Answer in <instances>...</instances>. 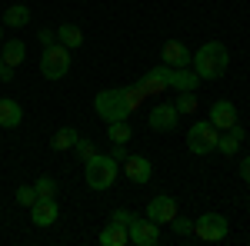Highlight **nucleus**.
I'll list each match as a JSON object with an SVG mask.
<instances>
[{
  "instance_id": "obj_1",
  "label": "nucleus",
  "mask_w": 250,
  "mask_h": 246,
  "mask_svg": "<svg viewBox=\"0 0 250 246\" xmlns=\"http://www.w3.org/2000/svg\"><path fill=\"white\" fill-rule=\"evenodd\" d=\"M227 63H230V54H227V47H224L220 40L204 43L190 60V67L197 70L200 80H220V76L227 74Z\"/></svg>"
},
{
  "instance_id": "obj_2",
  "label": "nucleus",
  "mask_w": 250,
  "mask_h": 246,
  "mask_svg": "<svg viewBox=\"0 0 250 246\" xmlns=\"http://www.w3.org/2000/svg\"><path fill=\"white\" fill-rule=\"evenodd\" d=\"M94 110L104 123H114V120H127L134 114L130 103H127V87H107L94 96Z\"/></svg>"
},
{
  "instance_id": "obj_3",
  "label": "nucleus",
  "mask_w": 250,
  "mask_h": 246,
  "mask_svg": "<svg viewBox=\"0 0 250 246\" xmlns=\"http://www.w3.org/2000/svg\"><path fill=\"white\" fill-rule=\"evenodd\" d=\"M83 176H87V187L90 189H110L114 180L120 176V163H117L110 153H94L83 163Z\"/></svg>"
},
{
  "instance_id": "obj_4",
  "label": "nucleus",
  "mask_w": 250,
  "mask_h": 246,
  "mask_svg": "<svg viewBox=\"0 0 250 246\" xmlns=\"http://www.w3.org/2000/svg\"><path fill=\"white\" fill-rule=\"evenodd\" d=\"M67 70H70V50L63 43L43 47V54H40V74L47 76V80H60V76H67Z\"/></svg>"
},
{
  "instance_id": "obj_5",
  "label": "nucleus",
  "mask_w": 250,
  "mask_h": 246,
  "mask_svg": "<svg viewBox=\"0 0 250 246\" xmlns=\"http://www.w3.org/2000/svg\"><path fill=\"white\" fill-rule=\"evenodd\" d=\"M217 140H220V130L213 127L210 120H197L190 127V133H187V147H190V153H197V156L213 153L217 150Z\"/></svg>"
},
{
  "instance_id": "obj_6",
  "label": "nucleus",
  "mask_w": 250,
  "mask_h": 246,
  "mask_svg": "<svg viewBox=\"0 0 250 246\" xmlns=\"http://www.w3.org/2000/svg\"><path fill=\"white\" fill-rule=\"evenodd\" d=\"M227 233H230V223L220 213H204L200 220H193V236H200L204 243H220Z\"/></svg>"
},
{
  "instance_id": "obj_7",
  "label": "nucleus",
  "mask_w": 250,
  "mask_h": 246,
  "mask_svg": "<svg viewBox=\"0 0 250 246\" xmlns=\"http://www.w3.org/2000/svg\"><path fill=\"white\" fill-rule=\"evenodd\" d=\"M170 76H173V67L157 63L154 70H147V74L137 80V87L144 90V96H160L164 90H170Z\"/></svg>"
},
{
  "instance_id": "obj_8",
  "label": "nucleus",
  "mask_w": 250,
  "mask_h": 246,
  "mask_svg": "<svg viewBox=\"0 0 250 246\" xmlns=\"http://www.w3.org/2000/svg\"><path fill=\"white\" fill-rule=\"evenodd\" d=\"M127 236H130V243L134 246H157L160 243V223L154 220H137L127 227Z\"/></svg>"
},
{
  "instance_id": "obj_9",
  "label": "nucleus",
  "mask_w": 250,
  "mask_h": 246,
  "mask_svg": "<svg viewBox=\"0 0 250 246\" xmlns=\"http://www.w3.org/2000/svg\"><path fill=\"white\" fill-rule=\"evenodd\" d=\"M147 123H150V130H157V133H170V130H177L180 114H177L173 103H157L154 110H150V116H147Z\"/></svg>"
},
{
  "instance_id": "obj_10",
  "label": "nucleus",
  "mask_w": 250,
  "mask_h": 246,
  "mask_svg": "<svg viewBox=\"0 0 250 246\" xmlns=\"http://www.w3.org/2000/svg\"><path fill=\"white\" fill-rule=\"evenodd\" d=\"M173 216H177V200L173 196H154L150 203H147V220H154V223H170Z\"/></svg>"
},
{
  "instance_id": "obj_11",
  "label": "nucleus",
  "mask_w": 250,
  "mask_h": 246,
  "mask_svg": "<svg viewBox=\"0 0 250 246\" xmlns=\"http://www.w3.org/2000/svg\"><path fill=\"white\" fill-rule=\"evenodd\" d=\"M150 173H154V167H150V160L147 156H127L124 160V176L130 180V183H150Z\"/></svg>"
},
{
  "instance_id": "obj_12",
  "label": "nucleus",
  "mask_w": 250,
  "mask_h": 246,
  "mask_svg": "<svg viewBox=\"0 0 250 246\" xmlns=\"http://www.w3.org/2000/svg\"><path fill=\"white\" fill-rule=\"evenodd\" d=\"M60 209H57V200H37L34 207H30V220H34V227H50V223H57Z\"/></svg>"
},
{
  "instance_id": "obj_13",
  "label": "nucleus",
  "mask_w": 250,
  "mask_h": 246,
  "mask_svg": "<svg viewBox=\"0 0 250 246\" xmlns=\"http://www.w3.org/2000/svg\"><path fill=\"white\" fill-rule=\"evenodd\" d=\"M190 60H193V54L180 40H167V43H164V63H167V67H173V70H177V67H190Z\"/></svg>"
},
{
  "instance_id": "obj_14",
  "label": "nucleus",
  "mask_w": 250,
  "mask_h": 246,
  "mask_svg": "<svg viewBox=\"0 0 250 246\" xmlns=\"http://www.w3.org/2000/svg\"><path fill=\"white\" fill-rule=\"evenodd\" d=\"M210 123L217 127V130L233 127V123H237V107H233L230 100H217V103L210 107Z\"/></svg>"
},
{
  "instance_id": "obj_15",
  "label": "nucleus",
  "mask_w": 250,
  "mask_h": 246,
  "mask_svg": "<svg viewBox=\"0 0 250 246\" xmlns=\"http://www.w3.org/2000/svg\"><path fill=\"white\" fill-rule=\"evenodd\" d=\"M20 120H23V107L10 96H0V127L14 130V127H20Z\"/></svg>"
},
{
  "instance_id": "obj_16",
  "label": "nucleus",
  "mask_w": 250,
  "mask_h": 246,
  "mask_svg": "<svg viewBox=\"0 0 250 246\" xmlns=\"http://www.w3.org/2000/svg\"><path fill=\"white\" fill-rule=\"evenodd\" d=\"M240 140H244V127H240V123H233V127H227L224 136L217 140V150L224 153V156H233L237 147H240Z\"/></svg>"
},
{
  "instance_id": "obj_17",
  "label": "nucleus",
  "mask_w": 250,
  "mask_h": 246,
  "mask_svg": "<svg viewBox=\"0 0 250 246\" xmlns=\"http://www.w3.org/2000/svg\"><path fill=\"white\" fill-rule=\"evenodd\" d=\"M197 83H200V76L193 67H177L170 76V87L173 90H197Z\"/></svg>"
},
{
  "instance_id": "obj_18",
  "label": "nucleus",
  "mask_w": 250,
  "mask_h": 246,
  "mask_svg": "<svg viewBox=\"0 0 250 246\" xmlns=\"http://www.w3.org/2000/svg\"><path fill=\"white\" fill-rule=\"evenodd\" d=\"M57 43H63L67 50H77L80 43H83L80 27H74V23H60V27H57Z\"/></svg>"
},
{
  "instance_id": "obj_19",
  "label": "nucleus",
  "mask_w": 250,
  "mask_h": 246,
  "mask_svg": "<svg viewBox=\"0 0 250 246\" xmlns=\"http://www.w3.org/2000/svg\"><path fill=\"white\" fill-rule=\"evenodd\" d=\"M100 243H104V246H127V243H130V236H127V229H124V227L107 223V227L100 229Z\"/></svg>"
},
{
  "instance_id": "obj_20",
  "label": "nucleus",
  "mask_w": 250,
  "mask_h": 246,
  "mask_svg": "<svg viewBox=\"0 0 250 246\" xmlns=\"http://www.w3.org/2000/svg\"><path fill=\"white\" fill-rule=\"evenodd\" d=\"M23 54H27V50H23L20 40H3V47H0V57H3L7 67H20V63H23Z\"/></svg>"
},
{
  "instance_id": "obj_21",
  "label": "nucleus",
  "mask_w": 250,
  "mask_h": 246,
  "mask_svg": "<svg viewBox=\"0 0 250 246\" xmlns=\"http://www.w3.org/2000/svg\"><path fill=\"white\" fill-rule=\"evenodd\" d=\"M3 23H7V27H14V30H20V27H27V23H30V10H27L23 3H14V7H7V10H3Z\"/></svg>"
},
{
  "instance_id": "obj_22",
  "label": "nucleus",
  "mask_w": 250,
  "mask_h": 246,
  "mask_svg": "<svg viewBox=\"0 0 250 246\" xmlns=\"http://www.w3.org/2000/svg\"><path fill=\"white\" fill-rule=\"evenodd\" d=\"M107 136H110V143H127V140H134V127L127 120H114V123H107Z\"/></svg>"
},
{
  "instance_id": "obj_23",
  "label": "nucleus",
  "mask_w": 250,
  "mask_h": 246,
  "mask_svg": "<svg viewBox=\"0 0 250 246\" xmlns=\"http://www.w3.org/2000/svg\"><path fill=\"white\" fill-rule=\"evenodd\" d=\"M74 143H77V130L74 127H60L54 133V150H74Z\"/></svg>"
},
{
  "instance_id": "obj_24",
  "label": "nucleus",
  "mask_w": 250,
  "mask_h": 246,
  "mask_svg": "<svg viewBox=\"0 0 250 246\" xmlns=\"http://www.w3.org/2000/svg\"><path fill=\"white\" fill-rule=\"evenodd\" d=\"M177 114L184 116V114H193L197 110V90H180V96H177Z\"/></svg>"
},
{
  "instance_id": "obj_25",
  "label": "nucleus",
  "mask_w": 250,
  "mask_h": 246,
  "mask_svg": "<svg viewBox=\"0 0 250 246\" xmlns=\"http://www.w3.org/2000/svg\"><path fill=\"white\" fill-rule=\"evenodd\" d=\"M34 189H37V196H40V200H54V196H57V183H54L50 176H37Z\"/></svg>"
},
{
  "instance_id": "obj_26",
  "label": "nucleus",
  "mask_w": 250,
  "mask_h": 246,
  "mask_svg": "<svg viewBox=\"0 0 250 246\" xmlns=\"http://www.w3.org/2000/svg\"><path fill=\"white\" fill-rule=\"evenodd\" d=\"M37 200H40V196H37V189H34V187H20V189H17V203H20V207L30 209Z\"/></svg>"
},
{
  "instance_id": "obj_27",
  "label": "nucleus",
  "mask_w": 250,
  "mask_h": 246,
  "mask_svg": "<svg viewBox=\"0 0 250 246\" xmlns=\"http://www.w3.org/2000/svg\"><path fill=\"white\" fill-rule=\"evenodd\" d=\"M170 227H173L177 236H190V233H193V220H187V216H173Z\"/></svg>"
},
{
  "instance_id": "obj_28",
  "label": "nucleus",
  "mask_w": 250,
  "mask_h": 246,
  "mask_svg": "<svg viewBox=\"0 0 250 246\" xmlns=\"http://www.w3.org/2000/svg\"><path fill=\"white\" fill-rule=\"evenodd\" d=\"M74 153H77L80 160L87 163V160H90V156H94V153H97V147H94V143H90V140H80V136H77V143H74Z\"/></svg>"
},
{
  "instance_id": "obj_29",
  "label": "nucleus",
  "mask_w": 250,
  "mask_h": 246,
  "mask_svg": "<svg viewBox=\"0 0 250 246\" xmlns=\"http://www.w3.org/2000/svg\"><path fill=\"white\" fill-rule=\"evenodd\" d=\"M110 223H117V227H130V223H134V213H127V209H114V213H110Z\"/></svg>"
},
{
  "instance_id": "obj_30",
  "label": "nucleus",
  "mask_w": 250,
  "mask_h": 246,
  "mask_svg": "<svg viewBox=\"0 0 250 246\" xmlns=\"http://www.w3.org/2000/svg\"><path fill=\"white\" fill-rule=\"evenodd\" d=\"M144 100H147V96H144V90H140L137 83H134V87H127V103H130V110H137Z\"/></svg>"
},
{
  "instance_id": "obj_31",
  "label": "nucleus",
  "mask_w": 250,
  "mask_h": 246,
  "mask_svg": "<svg viewBox=\"0 0 250 246\" xmlns=\"http://www.w3.org/2000/svg\"><path fill=\"white\" fill-rule=\"evenodd\" d=\"M37 37H40V43H43V47H54V43H57V34H54V30H40Z\"/></svg>"
},
{
  "instance_id": "obj_32",
  "label": "nucleus",
  "mask_w": 250,
  "mask_h": 246,
  "mask_svg": "<svg viewBox=\"0 0 250 246\" xmlns=\"http://www.w3.org/2000/svg\"><path fill=\"white\" fill-rule=\"evenodd\" d=\"M110 156H114L117 163H120V160H127V143H114V153H110Z\"/></svg>"
},
{
  "instance_id": "obj_33",
  "label": "nucleus",
  "mask_w": 250,
  "mask_h": 246,
  "mask_svg": "<svg viewBox=\"0 0 250 246\" xmlns=\"http://www.w3.org/2000/svg\"><path fill=\"white\" fill-rule=\"evenodd\" d=\"M240 180H244V183H250V156H244V160H240Z\"/></svg>"
},
{
  "instance_id": "obj_34",
  "label": "nucleus",
  "mask_w": 250,
  "mask_h": 246,
  "mask_svg": "<svg viewBox=\"0 0 250 246\" xmlns=\"http://www.w3.org/2000/svg\"><path fill=\"white\" fill-rule=\"evenodd\" d=\"M0 67H3V57H0Z\"/></svg>"
}]
</instances>
